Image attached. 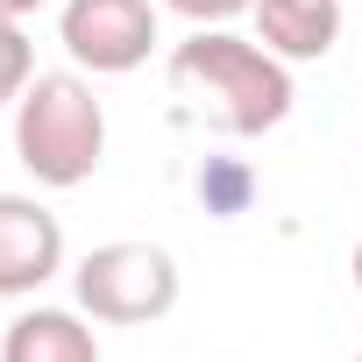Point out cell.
Returning a JSON list of instances; mask_svg holds the SVG:
<instances>
[{"mask_svg": "<svg viewBox=\"0 0 362 362\" xmlns=\"http://www.w3.org/2000/svg\"><path fill=\"white\" fill-rule=\"evenodd\" d=\"M170 15H185L192 29H228L235 15H256V0H163Z\"/></svg>", "mask_w": 362, "mask_h": 362, "instance_id": "obj_9", "label": "cell"}, {"mask_svg": "<svg viewBox=\"0 0 362 362\" xmlns=\"http://www.w3.org/2000/svg\"><path fill=\"white\" fill-rule=\"evenodd\" d=\"M78 313L100 327H149L177 305V256L156 242H100L71 270Z\"/></svg>", "mask_w": 362, "mask_h": 362, "instance_id": "obj_3", "label": "cell"}, {"mask_svg": "<svg viewBox=\"0 0 362 362\" xmlns=\"http://www.w3.org/2000/svg\"><path fill=\"white\" fill-rule=\"evenodd\" d=\"M0 362H100V334L64 305H29L0 327Z\"/></svg>", "mask_w": 362, "mask_h": 362, "instance_id": "obj_7", "label": "cell"}, {"mask_svg": "<svg viewBox=\"0 0 362 362\" xmlns=\"http://www.w3.org/2000/svg\"><path fill=\"white\" fill-rule=\"evenodd\" d=\"M348 277H355V291H362V242H355V256H348Z\"/></svg>", "mask_w": 362, "mask_h": 362, "instance_id": "obj_11", "label": "cell"}, {"mask_svg": "<svg viewBox=\"0 0 362 362\" xmlns=\"http://www.w3.org/2000/svg\"><path fill=\"white\" fill-rule=\"evenodd\" d=\"M355 362H362V355H355Z\"/></svg>", "mask_w": 362, "mask_h": 362, "instance_id": "obj_12", "label": "cell"}, {"mask_svg": "<svg viewBox=\"0 0 362 362\" xmlns=\"http://www.w3.org/2000/svg\"><path fill=\"white\" fill-rule=\"evenodd\" d=\"M57 43L78 71L121 78V71L149 64V50H156V0H64Z\"/></svg>", "mask_w": 362, "mask_h": 362, "instance_id": "obj_4", "label": "cell"}, {"mask_svg": "<svg viewBox=\"0 0 362 362\" xmlns=\"http://www.w3.org/2000/svg\"><path fill=\"white\" fill-rule=\"evenodd\" d=\"M64 270V228L29 192H0V298H29Z\"/></svg>", "mask_w": 362, "mask_h": 362, "instance_id": "obj_5", "label": "cell"}, {"mask_svg": "<svg viewBox=\"0 0 362 362\" xmlns=\"http://www.w3.org/2000/svg\"><path fill=\"white\" fill-rule=\"evenodd\" d=\"M36 8H43V0H0V22H29Z\"/></svg>", "mask_w": 362, "mask_h": 362, "instance_id": "obj_10", "label": "cell"}, {"mask_svg": "<svg viewBox=\"0 0 362 362\" xmlns=\"http://www.w3.org/2000/svg\"><path fill=\"white\" fill-rule=\"evenodd\" d=\"M36 78V50H29V29L22 22H0V107H15Z\"/></svg>", "mask_w": 362, "mask_h": 362, "instance_id": "obj_8", "label": "cell"}, {"mask_svg": "<svg viewBox=\"0 0 362 362\" xmlns=\"http://www.w3.org/2000/svg\"><path fill=\"white\" fill-rule=\"evenodd\" d=\"M15 156L36 185L71 192L107 156V107L78 71H36L29 93L15 100Z\"/></svg>", "mask_w": 362, "mask_h": 362, "instance_id": "obj_2", "label": "cell"}, {"mask_svg": "<svg viewBox=\"0 0 362 362\" xmlns=\"http://www.w3.org/2000/svg\"><path fill=\"white\" fill-rule=\"evenodd\" d=\"M170 86L235 142L270 135L291 114V100H298L291 93V64L277 50H263L256 36H235V29H192L170 50Z\"/></svg>", "mask_w": 362, "mask_h": 362, "instance_id": "obj_1", "label": "cell"}, {"mask_svg": "<svg viewBox=\"0 0 362 362\" xmlns=\"http://www.w3.org/2000/svg\"><path fill=\"white\" fill-rule=\"evenodd\" d=\"M256 43L284 64H320L341 43V0H256Z\"/></svg>", "mask_w": 362, "mask_h": 362, "instance_id": "obj_6", "label": "cell"}]
</instances>
